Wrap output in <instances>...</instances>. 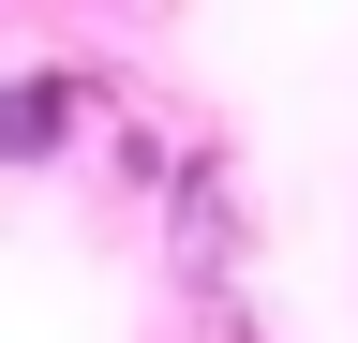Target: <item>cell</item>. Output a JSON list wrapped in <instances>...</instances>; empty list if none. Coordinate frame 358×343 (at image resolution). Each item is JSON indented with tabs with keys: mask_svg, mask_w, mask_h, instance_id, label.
<instances>
[{
	"mask_svg": "<svg viewBox=\"0 0 358 343\" xmlns=\"http://www.w3.org/2000/svg\"><path fill=\"white\" fill-rule=\"evenodd\" d=\"M45 135H60V90H0V164H30Z\"/></svg>",
	"mask_w": 358,
	"mask_h": 343,
	"instance_id": "6da1fadb",
	"label": "cell"
}]
</instances>
